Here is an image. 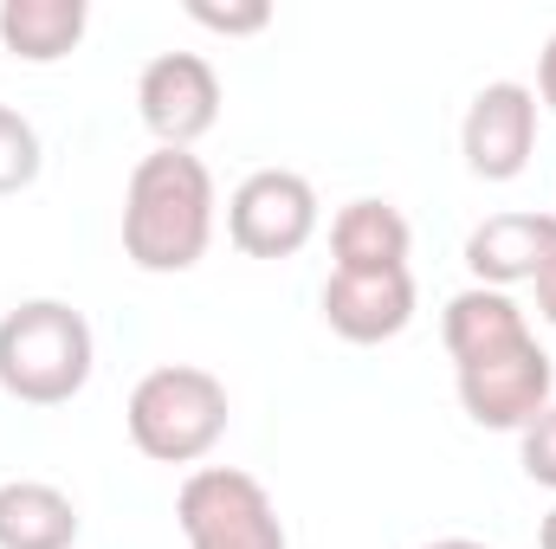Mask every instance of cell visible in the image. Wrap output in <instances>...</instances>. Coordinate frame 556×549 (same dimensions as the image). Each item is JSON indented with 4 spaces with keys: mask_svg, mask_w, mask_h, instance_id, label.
<instances>
[{
    "mask_svg": "<svg viewBox=\"0 0 556 549\" xmlns=\"http://www.w3.org/2000/svg\"><path fill=\"white\" fill-rule=\"evenodd\" d=\"M188 549H291L273 491L240 465H194L175 491Z\"/></svg>",
    "mask_w": 556,
    "mask_h": 549,
    "instance_id": "277c9868",
    "label": "cell"
},
{
    "mask_svg": "<svg viewBox=\"0 0 556 549\" xmlns=\"http://www.w3.org/2000/svg\"><path fill=\"white\" fill-rule=\"evenodd\" d=\"M137 117L155 149H194L220 124V72L201 52H155L137 78Z\"/></svg>",
    "mask_w": 556,
    "mask_h": 549,
    "instance_id": "52a82bcc",
    "label": "cell"
},
{
    "mask_svg": "<svg viewBox=\"0 0 556 549\" xmlns=\"http://www.w3.org/2000/svg\"><path fill=\"white\" fill-rule=\"evenodd\" d=\"M220 194L194 149H149L124 188V259L137 272H194L214 246Z\"/></svg>",
    "mask_w": 556,
    "mask_h": 549,
    "instance_id": "6da1fadb",
    "label": "cell"
},
{
    "mask_svg": "<svg viewBox=\"0 0 556 549\" xmlns=\"http://www.w3.org/2000/svg\"><path fill=\"white\" fill-rule=\"evenodd\" d=\"M85 531L72 491L46 478H7L0 485V549H72Z\"/></svg>",
    "mask_w": 556,
    "mask_h": 549,
    "instance_id": "4fadbf2b",
    "label": "cell"
},
{
    "mask_svg": "<svg viewBox=\"0 0 556 549\" xmlns=\"http://www.w3.org/2000/svg\"><path fill=\"white\" fill-rule=\"evenodd\" d=\"M227 420H233L227 382L214 369H194V362L149 369L130 388V408H124L130 446L155 465H201L227 439Z\"/></svg>",
    "mask_w": 556,
    "mask_h": 549,
    "instance_id": "3957f363",
    "label": "cell"
},
{
    "mask_svg": "<svg viewBox=\"0 0 556 549\" xmlns=\"http://www.w3.org/2000/svg\"><path fill=\"white\" fill-rule=\"evenodd\" d=\"M91 26L85 0H0V46L20 65H59L78 52Z\"/></svg>",
    "mask_w": 556,
    "mask_h": 549,
    "instance_id": "5bb4252c",
    "label": "cell"
},
{
    "mask_svg": "<svg viewBox=\"0 0 556 549\" xmlns=\"http://www.w3.org/2000/svg\"><path fill=\"white\" fill-rule=\"evenodd\" d=\"M538 549H556V505H551V518L538 524Z\"/></svg>",
    "mask_w": 556,
    "mask_h": 549,
    "instance_id": "44dd1931",
    "label": "cell"
},
{
    "mask_svg": "<svg viewBox=\"0 0 556 549\" xmlns=\"http://www.w3.org/2000/svg\"><path fill=\"white\" fill-rule=\"evenodd\" d=\"M538 91L518 78H492L472 91L459 117V155L479 181H518L538 155Z\"/></svg>",
    "mask_w": 556,
    "mask_h": 549,
    "instance_id": "ba28073f",
    "label": "cell"
},
{
    "mask_svg": "<svg viewBox=\"0 0 556 549\" xmlns=\"http://www.w3.org/2000/svg\"><path fill=\"white\" fill-rule=\"evenodd\" d=\"M518 465H525V478L531 485H544V491H556V401L525 433H518Z\"/></svg>",
    "mask_w": 556,
    "mask_h": 549,
    "instance_id": "e0dca14e",
    "label": "cell"
},
{
    "mask_svg": "<svg viewBox=\"0 0 556 549\" xmlns=\"http://www.w3.org/2000/svg\"><path fill=\"white\" fill-rule=\"evenodd\" d=\"M531 284H538V317H544V323L556 330V253H551V266L531 278Z\"/></svg>",
    "mask_w": 556,
    "mask_h": 549,
    "instance_id": "d6986e66",
    "label": "cell"
},
{
    "mask_svg": "<svg viewBox=\"0 0 556 549\" xmlns=\"http://www.w3.org/2000/svg\"><path fill=\"white\" fill-rule=\"evenodd\" d=\"M98 369V336L78 304L26 297L0 317V395L20 408H65Z\"/></svg>",
    "mask_w": 556,
    "mask_h": 549,
    "instance_id": "7a4b0ae2",
    "label": "cell"
},
{
    "mask_svg": "<svg viewBox=\"0 0 556 549\" xmlns=\"http://www.w3.org/2000/svg\"><path fill=\"white\" fill-rule=\"evenodd\" d=\"M453 388H459V408H466L472 426H485V433H525L556 401V362L538 336H525V343H511V349H498L485 362L453 369Z\"/></svg>",
    "mask_w": 556,
    "mask_h": 549,
    "instance_id": "5b68a950",
    "label": "cell"
},
{
    "mask_svg": "<svg viewBox=\"0 0 556 549\" xmlns=\"http://www.w3.org/2000/svg\"><path fill=\"white\" fill-rule=\"evenodd\" d=\"M525 336H531V317H525V304H518L511 291L466 284V291H453V297H446L440 343H446L453 369L485 362V356H498V349H511V343H525Z\"/></svg>",
    "mask_w": 556,
    "mask_h": 549,
    "instance_id": "7c38bea8",
    "label": "cell"
},
{
    "mask_svg": "<svg viewBox=\"0 0 556 549\" xmlns=\"http://www.w3.org/2000/svg\"><path fill=\"white\" fill-rule=\"evenodd\" d=\"M227 240L247 259H291L317 240V188L298 168H253L227 194Z\"/></svg>",
    "mask_w": 556,
    "mask_h": 549,
    "instance_id": "8992f818",
    "label": "cell"
},
{
    "mask_svg": "<svg viewBox=\"0 0 556 549\" xmlns=\"http://www.w3.org/2000/svg\"><path fill=\"white\" fill-rule=\"evenodd\" d=\"M556 253V214L538 207H511V214H492L466 233V272L485 291H511V284H531V278L551 266Z\"/></svg>",
    "mask_w": 556,
    "mask_h": 549,
    "instance_id": "30bf717a",
    "label": "cell"
},
{
    "mask_svg": "<svg viewBox=\"0 0 556 549\" xmlns=\"http://www.w3.org/2000/svg\"><path fill=\"white\" fill-rule=\"evenodd\" d=\"M39 168H46L39 130H33L13 104H0V201H7V194H26V188L39 181Z\"/></svg>",
    "mask_w": 556,
    "mask_h": 549,
    "instance_id": "9a60e30c",
    "label": "cell"
},
{
    "mask_svg": "<svg viewBox=\"0 0 556 549\" xmlns=\"http://www.w3.org/2000/svg\"><path fill=\"white\" fill-rule=\"evenodd\" d=\"M420 549H492V544H479V537H433V544H420Z\"/></svg>",
    "mask_w": 556,
    "mask_h": 549,
    "instance_id": "ffe728a7",
    "label": "cell"
},
{
    "mask_svg": "<svg viewBox=\"0 0 556 549\" xmlns=\"http://www.w3.org/2000/svg\"><path fill=\"white\" fill-rule=\"evenodd\" d=\"M317 304H324V323L343 343L376 349V343H395L415 323V272H330Z\"/></svg>",
    "mask_w": 556,
    "mask_h": 549,
    "instance_id": "9c48e42d",
    "label": "cell"
},
{
    "mask_svg": "<svg viewBox=\"0 0 556 549\" xmlns=\"http://www.w3.org/2000/svg\"><path fill=\"white\" fill-rule=\"evenodd\" d=\"M538 104L556 111V33L544 39V52H538Z\"/></svg>",
    "mask_w": 556,
    "mask_h": 549,
    "instance_id": "ac0fdd59",
    "label": "cell"
},
{
    "mask_svg": "<svg viewBox=\"0 0 556 549\" xmlns=\"http://www.w3.org/2000/svg\"><path fill=\"white\" fill-rule=\"evenodd\" d=\"M188 20L220 33V39H253V33L273 26V0H227V7L220 0H188Z\"/></svg>",
    "mask_w": 556,
    "mask_h": 549,
    "instance_id": "2e32d148",
    "label": "cell"
},
{
    "mask_svg": "<svg viewBox=\"0 0 556 549\" xmlns=\"http://www.w3.org/2000/svg\"><path fill=\"white\" fill-rule=\"evenodd\" d=\"M408 253H415V227L395 201H350L337 207L330 220V272H408Z\"/></svg>",
    "mask_w": 556,
    "mask_h": 549,
    "instance_id": "8fae6325",
    "label": "cell"
}]
</instances>
